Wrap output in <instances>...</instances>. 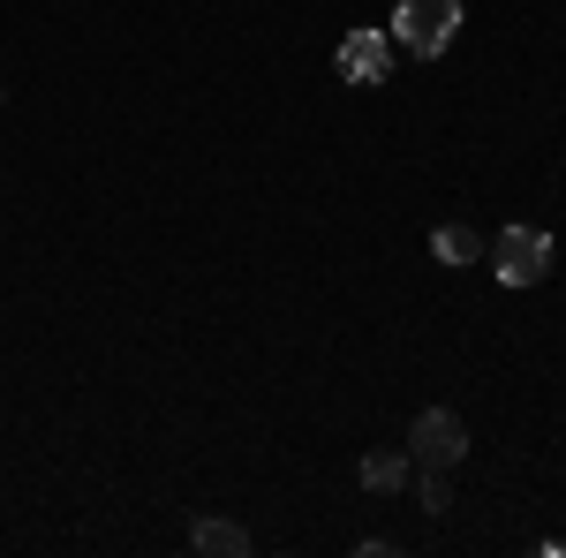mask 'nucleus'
Here are the masks:
<instances>
[{
	"instance_id": "obj_1",
	"label": "nucleus",
	"mask_w": 566,
	"mask_h": 558,
	"mask_svg": "<svg viewBox=\"0 0 566 558\" xmlns=\"http://www.w3.org/2000/svg\"><path fill=\"white\" fill-rule=\"evenodd\" d=\"M461 31V0H400L392 8V45L416 53V61H438Z\"/></svg>"
},
{
	"instance_id": "obj_2",
	"label": "nucleus",
	"mask_w": 566,
	"mask_h": 558,
	"mask_svg": "<svg viewBox=\"0 0 566 558\" xmlns=\"http://www.w3.org/2000/svg\"><path fill=\"white\" fill-rule=\"evenodd\" d=\"M408 461H416V468H461V461H469V423H461L453 408H423V415L408 423Z\"/></svg>"
},
{
	"instance_id": "obj_3",
	"label": "nucleus",
	"mask_w": 566,
	"mask_h": 558,
	"mask_svg": "<svg viewBox=\"0 0 566 558\" xmlns=\"http://www.w3.org/2000/svg\"><path fill=\"white\" fill-rule=\"evenodd\" d=\"M491 272H499L506 287H536V280L552 272V234H544V227H506V234L491 242Z\"/></svg>"
},
{
	"instance_id": "obj_4",
	"label": "nucleus",
	"mask_w": 566,
	"mask_h": 558,
	"mask_svg": "<svg viewBox=\"0 0 566 558\" xmlns=\"http://www.w3.org/2000/svg\"><path fill=\"white\" fill-rule=\"evenodd\" d=\"M333 69H340V84H386L392 76V31H348V39L333 45Z\"/></svg>"
},
{
	"instance_id": "obj_5",
	"label": "nucleus",
	"mask_w": 566,
	"mask_h": 558,
	"mask_svg": "<svg viewBox=\"0 0 566 558\" xmlns=\"http://www.w3.org/2000/svg\"><path fill=\"white\" fill-rule=\"evenodd\" d=\"M189 544H197L205 558H242V551H250V528H234V520H197Z\"/></svg>"
},
{
	"instance_id": "obj_6",
	"label": "nucleus",
	"mask_w": 566,
	"mask_h": 558,
	"mask_svg": "<svg viewBox=\"0 0 566 558\" xmlns=\"http://www.w3.org/2000/svg\"><path fill=\"white\" fill-rule=\"evenodd\" d=\"M431 257L438 264H476L483 257V234H476V227H438V234H431Z\"/></svg>"
},
{
	"instance_id": "obj_7",
	"label": "nucleus",
	"mask_w": 566,
	"mask_h": 558,
	"mask_svg": "<svg viewBox=\"0 0 566 558\" xmlns=\"http://www.w3.org/2000/svg\"><path fill=\"white\" fill-rule=\"evenodd\" d=\"M408 453H363V491H400L408 483Z\"/></svg>"
},
{
	"instance_id": "obj_8",
	"label": "nucleus",
	"mask_w": 566,
	"mask_h": 558,
	"mask_svg": "<svg viewBox=\"0 0 566 558\" xmlns=\"http://www.w3.org/2000/svg\"><path fill=\"white\" fill-rule=\"evenodd\" d=\"M416 498H423V514H446V506H453V491H446V468H416Z\"/></svg>"
}]
</instances>
